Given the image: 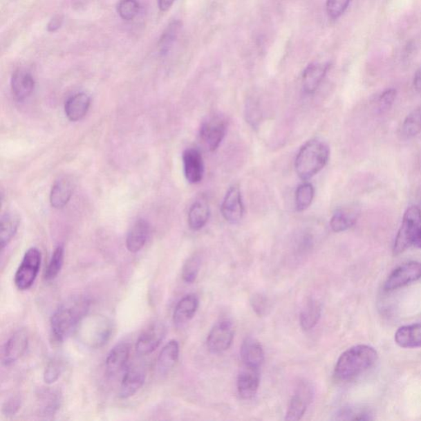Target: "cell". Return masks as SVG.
<instances>
[{
    "instance_id": "obj_11",
    "label": "cell",
    "mask_w": 421,
    "mask_h": 421,
    "mask_svg": "<svg viewBox=\"0 0 421 421\" xmlns=\"http://www.w3.org/2000/svg\"><path fill=\"white\" fill-rule=\"evenodd\" d=\"M167 328L162 322L151 324L138 337L135 349L140 355H149L158 348L166 337Z\"/></svg>"
},
{
    "instance_id": "obj_34",
    "label": "cell",
    "mask_w": 421,
    "mask_h": 421,
    "mask_svg": "<svg viewBox=\"0 0 421 421\" xmlns=\"http://www.w3.org/2000/svg\"><path fill=\"white\" fill-rule=\"evenodd\" d=\"M315 198V188L310 183H303L299 186L296 191V207L299 212H303L310 207Z\"/></svg>"
},
{
    "instance_id": "obj_1",
    "label": "cell",
    "mask_w": 421,
    "mask_h": 421,
    "mask_svg": "<svg viewBox=\"0 0 421 421\" xmlns=\"http://www.w3.org/2000/svg\"><path fill=\"white\" fill-rule=\"evenodd\" d=\"M90 306L89 298L84 294L72 297L62 303L50 319L51 331L55 339L64 342L76 332L88 315Z\"/></svg>"
},
{
    "instance_id": "obj_2",
    "label": "cell",
    "mask_w": 421,
    "mask_h": 421,
    "mask_svg": "<svg viewBox=\"0 0 421 421\" xmlns=\"http://www.w3.org/2000/svg\"><path fill=\"white\" fill-rule=\"evenodd\" d=\"M377 357L379 355L377 350L371 346L357 345L350 347L338 359L334 375L338 380H353L374 366Z\"/></svg>"
},
{
    "instance_id": "obj_6",
    "label": "cell",
    "mask_w": 421,
    "mask_h": 421,
    "mask_svg": "<svg viewBox=\"0 0 421 421\" xmlns=\"http://www.w3.org/2000/svg\"><path fill=\"white\" fill-rule=\"evenodd\" d=\"M41 254L37 248H30L26 252L15 276V284L20 290L32 288L40 271Z\"/></svg>"
},
{
    "instance_id": "obj_41",
    "label": "cell",
    "mask_w": 421,
    "mask_h": 421,
    "mask_svg": "<svg viewBox=\"0 0 421 421\" xmlns=\"http://www.w3.org/2000/svg\"><path fill=\"white\" fill-rule=\"evenodd\" d=\"M57 393H45L41 398L43 403L42 411L46 415L55 414L60 406V396Z\"/></svg>"
},
{
    "instance_id": "obj_29",
    "label": "cell",
    "mask_w": 421,
    "mask_h": 421,
    "mask_svg": "<svg viewBox=\"0 0 421 421\" xmlns=\"http://www.w3.org/2000/svg\"><path fill=\"white\" fill-rule=\"evenodd\" d=\"M321 315H322L321 303L315 299H309L299 315V324L302 329L310 331L314 328L318 324Z\"/></svg>"
},
{
    "instance_id": "obj_39",
    "label": "cell",
    "mask_w": 421,
    "mask_h": 421,
    "mask_svg": "<svg viewBox=\"0 0 421 421\" xmlns=\"http://www.w3.org/2000/svg\"><path fill=\"white\" fill-rule=\"evenodd\" d=\"M351 0H327L326 10L330 19H337L344 15Z\"/></svg>"
},
{
    "instance_id": "obj_30",
    "label": "cell",
    "mask_w": 421,
    "mask_h": 421,
    "mask_svg": "<svg viewBox=\"0 0 421 421\" xmlns=\"http://www.w3.org/2000/svg\"><path fill=\"white\" fill-rule=\"evenodd\" d=\"M20 224L19 216L15 212H8L3 214L1 218V249L3 250L10 244L12 238L15 237Z\"/></svg>"
},
{
    "instance_id": "obj_26",
    "label": "cell",
    "mask_w": 421,
    "mask_h": 421,
    "mask_svg": "<svg viewBox=\"0 0 421 421\" xmlns=\"http://www.w3.org/2000/svg\"><path fill=\"white\" fill-rule=\"evenodd\" d=\"M359 212L355 208L346 207L338 209L330 221V227L334 232L339 233L353 227L358 220Z\"/></svg>"
},
{
    "instance_id": "obj_4",
    "label": "cell",
    "mask_w": 421,
    "mask_h": 421,
    "mask_svg": "<svg viewBox=\"0 0 421 421\" xmlns=\"http://www.w3.org/2000/svg\"><path fill=\"white\" fill-rule=\"evenodd\" d=\"M114 324L107 317L86 315L77 329L78 339L91 349H99L111 339Z\"/></svg>"
},
{
    "instance_id": "obj_33",
    "label": "cell",
    "mask_w": 421,
    "mask_h": 421,
    "mask_svg": "<svg viewBox=\"0 0 421 421\" xmlns=\"http://www.w3.org/2000/svg\"><path fill=\"white\" fill-rule=\"evenodd\" d=\"M64 260V248L63 245L56 247L51 256L49 264L46 269L45 280L50 281L56 279L62 272Z\"/></svg>"
},
{
    "instance_id": "obj_46",
    "label": "cell",
    "mask_w": 421,
    "mask_h": 421,
    "mask_svg": "<svg viewBox=\"0 0 421 421\" xmlns=\"http://www.w3.org/2000/svg\"><path fill=\"white\" fill-rule=\"evenodd\" d=\"M413 84L415 89L421 93V67L415 73Z\"/></svg>"
},
{
    "instance_id": "obj_28",
    "label": "cell",
    "mask_w": 421,
    "mask_h": 421,
    "mask_svg": "<svg viewBox=\"0 0 421 421\" xmlns=\"http://www.w3.org/2000/svg\"><path fill=\"white\" fill-rule=\"evenodd\" d=\"M210 210L208 204L203 199L195 201L191 206L188 214L189 227L193 231H199L207 223L209 220Z\"/></svg>"
},
{
    "instance_id": "obj_3",
    "label": "cell",
    "mask_w": 421,
    "mask_h": 421,
    "mask_svg": "<svg viewBox=\"0 0 421 421\" xmlns=\"http://www.w3.org/2000/svg\"><path fill=\"white\" fill-rule=\"evenodd\" d=\"M330 158V149L326 142L319 140L307 142L299 149L294 168L299 178L309 180L326 166Z\"/></svg>"
},
{
    "instance_id": "obj_36",
    "label": "cell",
    "mask_w": 421,
    "mask_h": 421,
    "mask_svg": "<svg viewBox=\"0 0 421 421\" xmlns=\"http://www.w3.org/2000/svg\"><path fill=\"white\" fill-rule=\"evenodd\" d=\"M64 371V363L63 359L57 357L53 358L47 364L43 380L48 385L53 384L59 380Z\"/></svg>"
},
{
    "instance_id": "obj_38",
    "label": "cell",
    "mask_w": 421,
    "mask_h": 421,
    "mask_svg": "<svg viewBox=\"0 0 421 421\" xmlns=\"http://www.w3.org/2000/svg\"><path fill=\"white\" fill-rule=\"evenodd\" d=\"M250 305L252 309L259 317H265L268 315L272 309L270 299L265 294L262 293H255L250 298Z\"/></svg>"
},
{
    "instance_id": "obj_32",
    "label": "cell",
    "mask_w": 421,
    "mask_h": 421,
    "mask_svg": "<svg viewBox=\"0 0 421 421\" xmlns=\"http://www.w3.org/2000/svg\"><path fill=\"white\" fill-rule=\"evenodd\" d=\"M402 137L411 140L421 132V108H416L406 116L402 126Z\"/></svg>"
},
{
    "instance_id": "obj_7",
    "label": "cell",
    "mask_w": 421,
    "mask_h": 421,
    "mask_svg": "<svg viewBox=\"0 0 421 421\" xmlns=\"http://www.w3.org/2000/svg\"><path fill=\"white\" fill-rule=\"evenodd\" d=\"M227 132V120L223 115H214L204 121L199 135L207 149L214 151L218 149Z\"/></svg>"
},
{
    "instance_id": "obj_18",
    "label": "cell",
    "mask_w": 421,
    "mask_h": 421,
    "mask_svg": "<svg viewBox=\"0 0 421 421\" xmlns=\"http://www.w3.org/2000/svg\"><path fill=\"white\" fill-rule=\"evenodd\" d=\"M35 88L34 77L25 69H17L11 78L12 93L17 101L23 102L31 95Z\"/></svg>"
},
{
    "instance_id": "obj_42",
    "label": "cell",
    "mask_w": 421,
    "mask_h": 421,
    "mask_svg": "<svg viewBox=\"0 0 421 421\" xmlns=\"http://www.w3.org/2000/svg\"><path fill=\"white\" fill-rule=\"evenodd\" d=\"M397 97V91L393 88H390L384 91L377 99V106L381 112L387 111L393 105L395 100Z\"/></svg>"
},
{
    "instance_id": "obj_47",
    "label": "cell",
    "mask_w": 421,
    "mask_h": 421,
    "mask_svg": "<svg viewBox=\"0 0 421 421\" xmlns=\"http://www.w3.org/2000/svg\"><path fill=\"white\" fill-rule=\"evenodd\" d=\"M413 245H415L416 248L421 249V227H420L418 234H416Z\"/></svg>"
},
{
    "instance_id": "obj_23",
    "label": "cell",
    "mask_w": 421,
    "mask_h": 421,
    "mask_svg": "<svg viewBox=\"0 0 421 421\" xmlns=\"http://www.w3.org/2000/svg\"><path fill=\"white\" fill-rule=\"evenodd\" d=\"M150 234V225L147 221L140 219L129 230L126 247L130 253H138L146 245Z\"/></svg>"
},
{
    "instance_id": "obj_21",
    "label": "cell",
    "mask_w": 421,
    "mask_h": 421,
    "mask_svg": "<svg viewBox=\"0 0 421 421\" xmlns=\"http://www.w3.org/2000/svg\"><path fill=\"white\" fill-rule=\"evenodd\" d=\"M180 357V344L176 340L167 342L158 355L156 370L160 376H166L176 366Z\"/></svg>"
},
{
    "instance_id": "obj_9",
    "label": "cell",
    "mask_w": 421,
    "mask_h": 421,
    "mask_svg": "<svg viewBox=\"0 0 421 421\" xmlns=\"http://www.w3.org/2000/svg\"><path fill=\"white\" fill-rule=\"evenodd\" d=\"M315 390L309 382H301L289 402L286 420L298 421L305 415L308 406L314 397Z\"/></svg>"
},
{
    "instance_id": "obj_40",
    "label": "cell",
    "mask_w": 421,
    "mask_h": 421,
    "mask_svg": "<svg viewBox=\"0 0 421 421\" xmlns=\"http://www.w3.org/2000/svg\"><path fill=\"white\" fill-rule=\"evenodd\" d=\"M337 420H372L370 412L359 410L358 408H345L338 412Z\"/></svg>"
},
{
    "instance_id": "obj_45",
    "label": "cell",
    "mask_w": 421,
    "mask_h": 421,
    "mask_svg": "<svg viewBox=\"0 0 421 421\" xmlns=\"http://www.w3.org/2000/svg\"><path fill=\"white\" fill-rule=\"evenodd\" d=\"M176 0H158V7L160 11L167 12L172 7Z\"/></svg>"
},
{
    "instance_id": "obj_15",
    "label": "cell",
    "mask_w": 421,
    "mask_h": 421,
    "mask_svg": "<svg viewBox=\"0 0 421 421\" xmlns=\"http://www.w3.org/2000/svg\"><path fill=\"white\" fill-rule=\"evenodd\" d=\"M130 353L131 346L128 342H120L113 347L106 359L107 375L114 376L123 371L127 367Z\"/></svg>"
},
{
    "instance_id": "obj_35",
    "label": "cell",
    "mask_w": 421,
    "mask_h": 421,
    "mask_svg": "<svg viewBox=\"0 0 421 421\" xmlns=\"http://www.w3.org/2000/svg\"><path fill=\"white\" fill-rule=\"evenodd\" d=\"M200 255L195 254L187 259L182 269V279L186 283H194L198 276L201 268Z\"/></svg>"
},
{
    "instance_id": "obj_20",
    "label": "cell",
    "mask_w": 421,
    "mask_h": 421,
    "mask_svg": "<svg viewBox=\"0 0 421 421\" xmlns=\"http://www.w3.org/2000/svg\"><path fill=\"white\" fill-rule=\"evenodd\" d=\"M260 384L259 370L245 367L237 377V391L244 400L253 398L257 393Z\"/></svg>"
},
{
    "instance_id": "obj_22",
    "label": "cell",
    "mask_w": 421,
    "mask_h": 421,
    "mask_svg": "<svg viewBox=\"0 0 421 421\" xmlns=\"http://www.w3.org/2000/svg\"><path fill=\"white\" fill-rule=\"evenodd\" d=\"M330 64H312L303 73L302 86L306 94L315 93L326 76Z\"/></svg>"
},
{
    "instance_id": "obj_43",
    "label": "cell",
    "mask_w": 421,
    "mask_h": 421,
    "mask_svg": "<svg viewBox=\"0 0 421 421\" xmlns=\"http://www.w3.org/2000/svg\"><path fill=\"white\" fill-rule=\"evenodd\" d=\"M21 406V400L19 397H12L8 399L3 406V414L7 418L15 416L20 410Z\"/></svg>"
},
{
    "instance_id": "obj_16",
    "label": "cell",
    "mask_w": 421,
    "mask_h": 421,
    "mask_svg": "<svg viewBox=\"0 0 421 421\" xmlns=\"http://www.w3.org/2000/svg\"><path fill=\"white\" fill-rule=\"evenodd\" d=\"M241 357L245 366L259 370L264 362V350L261 344L255 338L246 337L241 347Z\"/></svg>"
},
{
    "instance_id": "obj_12",
    "label": "cell",
    "mask_w": 421,
    "mask_h": 421,
    "mask_svg": "<svg viewBox=\"0 0 421 421\" xmlns=\"http://www.w3.org/2000/svg\"><path fill=\"white\" fill-rule=\"evenodd\" d=\"M28 344L29 337L27 331L24 329L17 330L4 345L2 357L3 366H11L23 357L28 350Z\"/></svg>"
},
{
    "instance_id": "obj_44",
    "label": "cell",
    "mask_w": 421,
    "mask_h": 421,
    "mask_svg": "<svg viewBox=\"0 0 421 421\" xmlns=\"http://www.w3.org/2000/svg\"><path fill=\"white\" fill-rule=\"evenodd\" d=\"M62 25V19L59 17H55L53 19H51L49 24H48V31L55 32Z\"/></svg>"
},
{
    "instance_id": "obj_14",
    "label": "cell",
    "mask_w": 421,
    "mask_h": 421,
    "mask_svg": "<svg viewBox=\"0 0 421 421\" xmlns=\"http://www.w3.org/2000/svg\"><path fill=\"white\" fill-rule=\"evenodd\" d=\"M184 172L186 180L190 184L201 182L204 175V164L202 154L196 149H188L183 153Z\"/></svg>"
},
{
    "instance_id": "obj_5",
    "label": "cell",
    "mask_w": 421,
    "mask_h": 421,
    "mask_svg": "<svg viewBox=\"0 0 421 421\" xmlns=\"http://www.w3.org/2000/svg\"><path fill=\"white\" fill-rule=\"evenodd\" d=\"M421 227V210L418 206L408 207L393 245V254H401L414 244L416 234Z\"/></svg>"
},
{
    "instance_id": "obj_37",
    "label": "cell",
    "mask_w": 421,
    "mask_h": 421,
    "mask_svg": "<svg viewBox=\"0 0 421 421\" xmlns=\"http://www.w3.org/2000/svg\"><path fill=\"white\" fill-rule=\"evenodd\" d=\"M140 3L138 0H120L117 4V12L125 21H132L140 14Z\"/></svg>"
},
{
    "instance_id": "obj_24",
    "label": "cell",
    "mask_w": 421,
    "mask_h": 421,
    "mask_svg": "<svg viewBox=\"0 0 421 421\" xmlns=\"http://www.w3.org/2000/svg\"><path fill=\"white\" fill-rule=\"evenodd\" d=\"M91 105V99L88 94L79 93L68 98L64 106L65 115L67 118L76 122L86 115Z\"/></svg>"
},
{
    "instance_id": "obj_25",
    "label": "cell",
    "mask_w": 421,
    "mask_h": 421,
    "mask_svg": "<svg viewBox=\"0 0 421 421\" xmlns=\"http://www.w3.org/2000/svg\"><path fill=\"white\" fill-rule=\"evenodd\" d=\"M395 342L402 348H420L421 347V323L399 328L395 333Z\"/></svg>"
},
{
    "instance_id": "obj_27",
    "label": "cell",
    "mask_w": 421,
    "mask_h": 421,
    "mask_svg": "<svg viewBox=\"0 0 421 421\" xmlns=\"http://www.w3.org/2000/svg\"><path fill=\"white\" fill-rule=\"evenodd\" d=\"M73 186L71 180L62 178L52 187L50 200L51 206L60 209L67 205L73 194Z\"/></svg>"
},
{
    "instance_id": "obj_31",
    "label": "cell",
    "mask_w": 421,
    "mask_h": 421,
    "mask_svg": "<svg viewBox=\"0 0 421 421\" xmlns=\"http://www.w3.org/2000/svg\"><path fill=\"white\" fill-rule=\"evenodd\" d=\"M181 29L180 21H173L167 26L166 30L160 38L158 43L160 55H166L171 50L174 43L176 42Z\"/></svg>"
},
{
    "instance_id": "obj_8",
    "label": "cell",
    "mask_w": 421,
    "mask_h": 421,
    "mask_svg": "<svg viewBox=\"0 0 421 421\" xmlns=\"http://www.w3.org/2000/svg\"><path fill=\"white\" fill-rule=\"evenodd\" d=\"M234 327L231 321L221 320L214 325L207 338L208 350L212 354H221L227 350L234 340Z\"/></svg>"
},
{
    "instance_id": "obj_17",
    "label": "cell",
    "mask_w": 421,
    "mask_h": 421,
    "mask_svg": "<svg viewBox=\"0 0 421 421\" xmlns=\"http://www.w3.org/2000/svg\"><path fill=\"white\" fill-rule=\"evenodd\" d=\"M146 375L142 368H129L121 381L119 396L121 399H128L135 395L145 383Z\"/></svg>"
},
{
    "instance_id": "obj_19",
    "label": "cell",
    "mask_w": 421,
    "mask_h": 421,
    "mask_svg": "<svg viewBox=\"0 0 421 421\" xmlns=\"http://www.w3.org/2000/svg\"><path fill=\"white\" fill-rule=\"evenodd\" d=\"M198 306L199 301L196 294H189L182 298L174 310V324L180 328L187 324L196 314Z\"/></svg>"
},
{
    "instance_id": "obj_13",
    "label": "cell",
    "mask_w": 421,
    "mask_h": 421,
    "mask_svg": "<svg viewBox=\"0 0 421 421\" xmlns=\"http://www.w3.org/2000/svg\"><path fill=\"white\" fill-rule=\"evenodd\" d=\"M221 212L224 219L229 223L237 224L242 220L245 207L238 186L234 185L229 189L221 204Z\"/></svg>"
},
{
    "instance_id": "obj_10",
    "label": "cell",
    "mask_w": 421,
    "mask_h": 421,
    "mask_svg": "<svg viewBox=\"0 0 421 421\" xmlns=\"http://www.w3.org/2000/svg\"><path fill=\"white\" fill-rule=\"evenodd\" d=\"M421 279V263L411 261L402 264L391 273L386 280L384 289L388 292L404 288Z\"/></svg>"
}]
</instances>
